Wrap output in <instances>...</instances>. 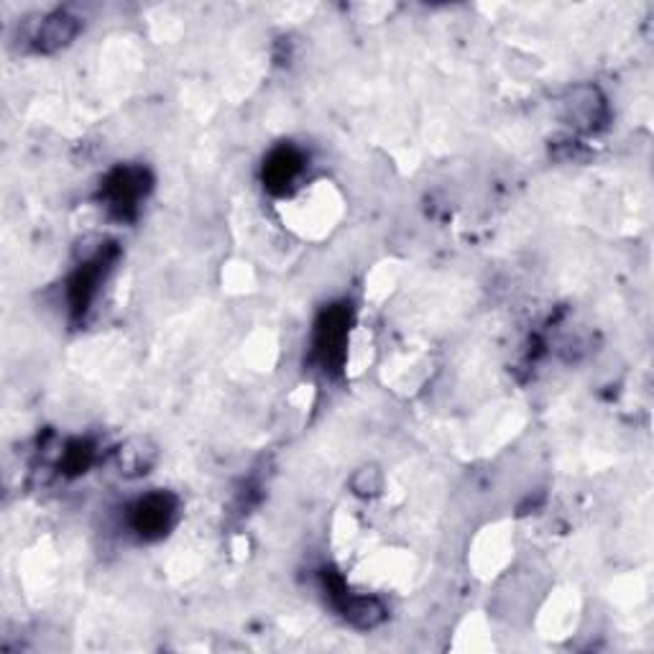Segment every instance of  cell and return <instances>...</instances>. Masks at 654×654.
Wrapping results in <instances>:
<instances>
[{
	"label": "cell",
	"mask_w": 654,
	"mask_h": 654,
	"mask_svg": "<svg viewBox=\"0 0 654 654\" xmlns=\"http://www.w3.org/2000/svg\"><path fill=\"white\" fill-rule=\"evenodd\" d=\"M174 511H177V501L172 496L151 494L144 501H138V506L133 509V527L146 537L167 532L174 519Z\"/></svg>",
	"instance_id": "obj_1"
},
{
	"label": "cell",
	"mask_w": 654,
	"mask_h": 654,
	"mask_svg": "<svg viewBox=\"0 0 654 654\" xmlns=\"http://www.w3.org/2000/svg\"><path fill=\"white\" fill-rule=\"evenodd\" d=\"M565 118L583 131L601 126L606 118V103H603L601 92L596 87H578L570 92V98L565 100Z\"/></svg>",
	"instance_id": "obj_2"
},
{
	"label": "cell",
	"mask_w": 654,
	"mask_h": 654,
	"mask_svg": "<svg viewBox=\"0 0 654 654\" xmlns=\"http://www.w3.org/2000/svg\"><path fill=\"white\" fill-rule=\"evenodd\" d=\"M105 195H108V202L113 210H118V215H128L136 207V202L144 195V172L138 169H118V172L110 174L108 184H105Z\"/></svg>",
	"instance_id": "obj_3"
},
{
	"label": "cell",
	"mask_w": 654,
	"mask_h": 654,
	"mask_svg": "<svg viewBox=\"0 0 654 654\" xmlns=\"http://www.w3.org/2000/svg\"><path fill=\"white\" fill-rule=\"evenodd\" d=\"M77 31H80L77 18H72L69 13H54L46 21H41L34 41L41 52H57V49H62V46H67L69 41L75 39Z\"/></svg>",
	"instance_id": "obj_4"
},
{
	"label": "cell",
	"mask_w": 654,
	"mask_h": 654,
	"mask_svg": "<svg viewBox=\"0 0 654 654\" xmlns=\"http://www.w3.org/2000/svg\"><path fill=\"white\" fill-rule=\"evenodd\" d=\"M345 322H348L345 310H330L317 327V356L322 358L325 366L340 356V348L345 343Z\"/></svg>",
	"instance_id": "obj_5"
},
{
	"label": "cell",
	"mask_w": 654,
	"mask_h": 654,
	"mask_svg": "<svg viewBox=\"0 0 654 654\" xmlns=\"http://www.w3.org/2000/svg\"><path fill=\"white\" fill-rule=\"evenodd\" d=\"M340 609H343L345 619L353 626H358V629H373V626L384 621V606H381L376 598L348 596V593H343Z\"/></svg>",
	"instance_id": "obj_6"
},
{
	"label": "cell",
	"mask_w": 654,
	"mask_h": 654,
	"mask_svg": "<svg viewBox=\"0 0 654 654\" xmlns=\"http://www.w3.org/2000/svg\"><path fill=\"white\" fill-rule=\"evenodd\" d=\"M299 169H302V159H299L297 151L292 149L274 151V156H271L269 164H266L264 169L266 184H269L271 190H284V187L297 177Z\"/></svg>",
	"instance_id": "obj_7"
},
{
	"label": "cell",
	"mask_w": 654,
	"mask_h": 654,
	"mask_svg": "<svg viewBox=\"0 0 654 654\" xmlns=\"http://www.w3.org/2000/svg\"><path fill=\"white\" fill-rule=\"evenodd\" d=\"M356 481H363V486H356L358 494H376L381 488V476L376 468H363L356 476Z\"/></svg>",
	"instance_id": "obj_8"
}]
</instances>
